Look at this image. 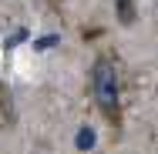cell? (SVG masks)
<instances>
[{"mask_svg":"<svg viewBox=\"0 0 158 154\" xmlns=\"http://www.w3.org/2000/svg\"><path fill=\"white\" fill-rule=\"evenodd\" d=\"M91 91H94V104L108 121L121 124V94H118V67L108 54H101L91 67Z\"/></svg>","mask_w":158,"mask_h":154,"instance_id":"6da1fadb","label":"cell"},{"mask_svg":"<svg viewBox=\"0 0 158 154\" xmlns=\"http://www.w3.org/2000/svg\"><path fill=\"white\" fill-rule=\"evenodd\" d=\"M114 3H118V20L125 27H131L135 24V0H114Z\"/></svg>","mask_w":158,"mask_h":154,"instance_id":"7a4b0ae2","label":"cell"},{"mask_svg":"<svg viewBox=\"0 0 158 154\" xmlns=\"http://www.w3.org/2000/svg\"><path fill=\"white\" fill-rule=\"evenodd\" d=\"M94 148V131L91 127H81L77 131V151H91Z\"/></svg>","mask_w":158,"mask_h":154,"instance_id":"3957f363","label":"cell"}]
</instances>
